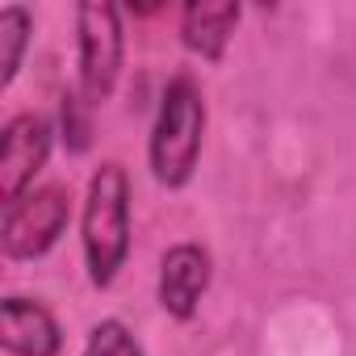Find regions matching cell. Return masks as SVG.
<instances>
[{
	"label": "cell",
	"instance_id": "obj_1",
	"mask_svg": "<svg viewBox=\"0 0 356 356\" xmlns=\"http://www.w3.org/2000/svg\"><path fill=\"white\" fill-rule=\"evenodd\" d=\"M202 134H206V101L202 88L189 76H176L163 88L159 118L151 130V172L168 189H181L202 155Z\"/></svg>",
	"mask_w": 356,
	"mask_h": 356
},
{
	"label": "cell",
	"instance_id": "obj_2",
	"mask_svg": "<svg viewBox=\"0 0 356 356\" xmlns=\"http://www.w3.org/2000/svg\"><path fill=\"white\" fill-rule=\"evenodd\" d=\"M130 252V181L122 163H101L84 202V260L92 285H109Z\"/></svg>",
	"mask_w": 356,
	"mask_h": 356
},
{
	"label": "cell",
	"instance_id": "obj_3",
	"mask_svg": "<svg viewBox=\"0 0 356 356\" xmlns=\"http://www.w3.org/2000/svg\"><path fill=\"white\" fill-rule=\"evenodd\" d=\"M76 26H80V88L88 105H101L122 72V17L109 0H84Z\"/></svg>",
	"mask_w": 356,
	"mask_h": 356
},
{
	"label": "cell",
	"instance_id": "obj_4",
	"mask_svg": "<svg viewBox=\"0 0 356 356\" xmlns=\"http://www.w3.org/2000/svg\"><path fill=\"white\" fill-rule=\"evenodd\" d=\"M67 189L47 185V189H30L22 202H13L5 210V227H0V248L13 260H34L42 252L55 248V239L63 235L72 206H67Z\"/></svg>",
	"mask_w": 356,
	"mask_h": 356
},
{
	"label": "cell",
	"instance_id": "obj_5",
	"mask_svg": "<svg viewBox=\"0 0 356 356\" xmlns=\"http://www.w3.org/2000/svg\"><path fill=\"white\" fill-rule=\"evenodd\" d=\"M51 155V126L34 113H22L5 126L0 138V202L13 206L30 193L34 176L42 172Z\"/></svg>",
	"mask_w": 356,
	"mask_h": 356
},
{
	"label": "cell",
	"instance_id": "obj_6",
	"mask_svg": "<svg viewBox=\"0 0 356 356\" xmlns=\"http://www.w3.org/2000/svg\"><path fill=\"white\" fill-rule=\"evenodd\" d=\"M206 285H210V256L197 243H181L163 256V264H159V302L172 318H193Z\"/></svg>",
	"mask_w": 356,
	"mask_h": 356
},
{
	"label": "cell",
	"instance_id": "obj_7",
	"mask_svg": "<svg viewBox=\"0 0 356 356\" xmlns=\"http://www.w3.org/2000/svg\"><path fill=\"white\" fill-rule=\"evenodd\" d=\"M0 343L13 356H55L63 335L59 323L42 302L30 298H5L0 302Z\"/></svg>",
	"mask_w": 356,
	"mask_h": 356
},
{
	"label": "cell",
	"instance_id": "obj_8",
	"mask_svg": "<svg viewBox=\"0 0 356 356\" xmlns=\"http://www.w3.org/2000/svg\"><path fill=\"white\" fill-rule=\"evenodd\" d=\"M235 22H239V5H231V0H202V5L185 9L181 38L193 55L218 59L227 51V38L235 34Z\"/></svg>",
	"mask_w": 356,
	"mask_h": 356
},
{
	"label": "cell",
	"instance_id": "obj_9",
	"mask_svg": "<svg viewBox=\"0 0 356 356\" xmlns=\"http://www.w3.org/2000/svg\"><path fill=\"white\" fill-rule=\"evenodd\" d=\"M30 42V13L22 5L0 9V88H9L17 67H22V51Z\"/></svg>",
	"mask_w": 356,
	"mask_h": 356
},
{
	"label": "cell",
	"instance_id": "obj_10",
	"mask_svg": "<svg viewBox=\"0 0 356 356\" xmlns=\"http://www.w3.org/2000/svg\"><path fill=\"white\" fill-rule=\"evenodd\" d=\"M84 356H143V352H138L134 335H130L118 318H105V323H97V327H92Z\"/></svg>",
	"mask_w": 356,
	"mask_h": 356
}]
</instances>
